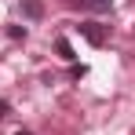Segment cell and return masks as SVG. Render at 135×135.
<instances>
[{"label":"cell","mask_w":135,"mask_h":135,"mask_svg":"<svg viewBox=\"0 0 135 135\" xmlns=\"http://www.w3.org/2000/svg\"><path fill=\"white\" fill-rule=\"evenodd\" d=\"M18 135H33V132H22V128H18Z\"/></svg>","instance_id":"obj_8"},{"label":"cell","mask_w":135,"mask_h":135,"mask_svg":"<svg viewBox=\"0 0 135 135\" xmlns=\"http://www.w3.org/2000/svg\"><path fill=\"white\" fill-rule=\"evenodd\" d=\"M55 51H59V59H66V62H73V59H77V55H73V47H69V40H66V37H59V40H55Z\"/></svg>","instance_id":"obj_4"},{"label":"cell","mask_w":135,"mask_h":135,"mask_svg":"<svg viewBox=\"0 0 135 135\" xmlns=\"http://www.w3.org/2000/svg\"><path fill=\"white\" fill-rule=\"evenodd\" d=\"M84 73H88V66H69V77H73V80H80Z\"/></svg>","instance_id":"obj_6"},{"label":"cell","mask_w":135,"mask_h":135,"mask_svg":"<svg viewBox=\"0 0 135 135\" xmlns=\"http://www.w3.org/2000/svg\"><path fill=\"white\" fill-rule=\"evenodd\" d=\"M77 29H80V37H84L91 47H102V44H106V37H110V29H106L102 22H80Z\"/></svg>","instance_id":"obj_1"},{"label":"cell","mask_w":135,"mask_h":135,"mask_svg":"<svg viewBox=\"0 0 135 135\" xmlns=\"http://www.w3.org/2000/svg\"><path fill=\"white\" fill-rule=\"evenodd\" d=\"M7 37L11 40H26V26H7Z\"/></svg>","instance_id":"obj_5"},{"label":"cell","mask_w":135,"mask_h":135,"mask_svg":"<svg viewBox=\"0 0 135 135\" xmlns=\"http://www.w3.org/2000/svg\"><path fill=\"white\" fill-rule=\"evenodd\" d=\"M22 15L29 22H40V18H44V4H40V0H22Z\"/></svg>","instance_id":"obj_2"},{"label":"cell","mask_w":135,"mask_h":135,"mask_svg":"<svg viewBox=\"0 0 135 135\" xmlns=\"http://www.w3.org/2000/svg\"><path fill=\"white\" fill-rule=\"evenodd\" d=\"M69 4L73 7H84V11H99V15L113 7V0H69Z\"/></svg>","instance_id":"obj_3"},{"label":"cell","mask_w":135,"mask_h":135,"mask_svg":"<svg viewBox=\"0 0 135 135\" xmlns=\"http://www.w3.org/2000/svg\"><path fill=\"white\" fill-rule=\"evenodd\" d=\"M11 117V102H0V120H7Z\"/></svg>","instance_id":"obj_7"}]
</instances>
